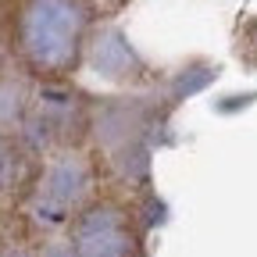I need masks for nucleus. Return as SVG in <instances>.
Returning <instances> with one entry per match:
<instances>
[{
    "label": "nucleus",
    "instance_id": "nucleus-8",
    "mask_svg": "<svg viewBox=\"0 0 257 257\" xmlns=\"http://www.w3.org/2000/svg\"><path fill=\"white\" fill-rule=\"evenodd\" d=\"M32 89H36V82L29 75H22L18 68L0 75V133H22Z\"/></svg>",
    "mask_w": 257,
    "mask_h": 257
},
{
    "label": "nucleus",
    "instance_id": "nucleus-4",
    "mask_svg": "<svg viewBox=\"0 0 257 257\" xmlns=\"http://www.w3.org/2000/svg\"><path fill=\"white\" fill-rule=\"evenodd\" d=\"M64 239L72 243L75 257H147V225L140 207L104 189L68 221Z\"/></svg>",
    "mask_w": 257,
    "mask_h": 257
},
{
    "label": "nucleus",
    "instance_id": "nucleus-2",
    "mask_svg": "<svg viewBox=\"0 0 257 257\" xmlns=\"http://www.w3.org/2000/svg\"><path fill=\"white\" fill-rule=\"evenodd\" d=\"M172 104L147 89H121L107 96H93L89 118V150L100 165L121 175L125 182H140L150 168L157 136L165 128Z\"/></svg>",
    "mask_w": 257,
    "mask_h": 257
},
{
    "label": "nucleus",
    "instance_id": "nucleus-1",
    "mask_svg": "<svg viewBox=\"0 0 257 257\" xmlns=\"http://www.w3.org/2000/svg\"><path fill=\"white\" fill-rule=\"evenodd\" d=\"M100 25V0H11L15 68L32 82H75Z\"/></svg>",
    "mask_w": 257,
    "mask_h": 257
},
{
    "label": "nucleus",
    "instance_id": "nucleus-7",
    "mask_svg": "<svg viewBox=\"0 0 257 257\" xmlns=\"http://www.w3.org/2000/svg\"><path fill=\"white\" fill-rule=\"evenodd\" d=\"M43 157L47 154L25 133H0V200L22 207L43 168Z\"/></svg>",
    "mask_w": 257,
    "mask_h": 257
},
{
    "label": "nucleus",
    "instance_id": "nucleus-11",
    "mask_svg": "<svg viewBox=\"0 0 257 257\" xmlns=\"http://www.w3.org/2000/svg\"><path fill=\"white\" fill-rule=\"evenodd\" d=\"M36 257H75V250H72V243L64 236H50L43 243V250H36Z\"/></svg>",
    "mask_w": 257,
    "mask_h": 257
},
{
    "label": "nucleus",
    "instance_id": "nucleus-13",
    "mask_svg": "<svg viewBox=\"0 0 257 257\" xmlns=\"http://www.w3.org/2000/svg\"><path fill=\"white\" fill-rule=\"evenodd\" d=\"M100 4H104V8H121L125 0H100Z\"/></svg>",
    "mask_w": 257,
    "mask_h": 257
},
{
    "label": "nucleus",
    "instance_id": "nucleus-5",
    "mask_svg": "<svg viewBox=\"0 0 257 257\" xmlns=\"http://www.w3.org/2000/svg\"><path fill=\"white\" fill-rule=\"evenodd\" d=\"M89 118L93 93L79 89L75 82H36L22 133L43 154L79 150L89 147Z\"/></svg>",
    "mask_w": 257,
    "mask_h": 257
},
{
    "label": "nucleus",
    "instance_id": "nucleus-9",
    "mask_svg": "<svg viewBox=\"0 0 257 257\" xmlns=\"http://www.w3.org/2000/svg\"><path fill=\"white\" fill-rule=\"evenodd\" d=\"M236 57L243 61V68L257 72V18H246L236 32Z\"/></svg>",
    "mask_w": 257,
    "mask_h": 257
},
{
    "label": "nucleus",
    "instance_id": "nucleus-10",
    "mask_svg": "<svg viewBox=\"0 0 257 257\" xmlns=\"http://www.w3.org/2000/svg\"><path fill=\"white\" fill-rule=\"evenodd\" d=\"M15 68V50H11V0H0V75Z\"/></svg>",
    "mask_w": 257,
    "mask_h": 257
},
{
    "label": "nucleus",
    "instance_id": "nucleus-12",
    "mask_svg": "<svg viewBox=\"0 0 257 257\" xmlns=\"http://www.w3.org/2000/svg\"><path fill=\"white\" fill-rule=\"evenodd\" d=\"M0 257H36V253L22 250V246H0Z\"/></svg>",
    "mask_w": 257,
    "mask_h": 257
},
{
    "label": "nucleus",
    "instance_id": "nucleus-6",
    "mask_svg": "<svg viewBox=\"0 0 257 257\" xmlns=\"http://www.w3.org/2000/svg\"><path fill=\"white\" fill-rule=\"evenodd\" d=\"M86 68L96 72L100 79H107V82H114V86H121V89L154 86V68L147 64V57L111 25H100L93 32L89 54H86Z\"/></svg>",
    "mask_w": 257,
    "mask_h": 257
},
{
    "label": "nucleus",
    "instance_id": "nucleus-3",
    "mask_svg": "<svg viewBox=\"0 0 257 257\" xmlns=\"http://www.w3.org/2000/svg\"><path fill=\"white\" fill-rule=\"evenodd\" d=\"M104 165L89 147L57 150L43 157V168L22 200V214L36 232H64L68 221L100 193Z\"/></svg>",
    "mask_w": 257,
    "mask_h": 257
}]
</instances>
